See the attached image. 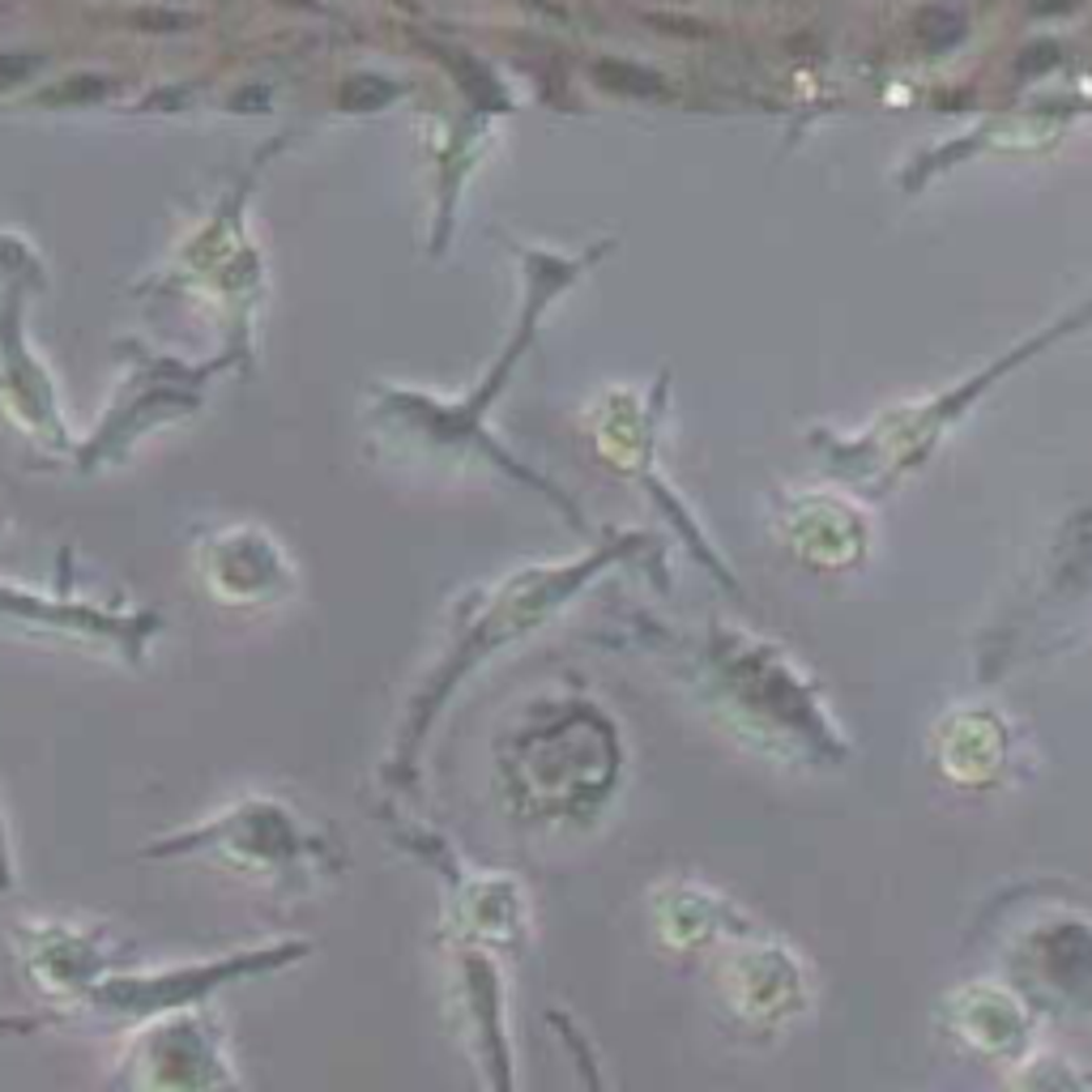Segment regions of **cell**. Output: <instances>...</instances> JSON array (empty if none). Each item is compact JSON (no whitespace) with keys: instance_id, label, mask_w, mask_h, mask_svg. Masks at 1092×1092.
I'll use <instances>...</instances> for the list:
<instances>
[{"instance_id":"obj_1","label":"cell","mask_w":1092,"mask_h":1092,"mask_svg":"<svg viewBox=\"0 0 1092 1092\" xmlns=\"http://www.w3.org/2000/svg\"><path fill=\"white\" fill-rule=\"evenodd\" d=\"M598 564H602V556H598V560H585V564H572V568H525V572H516V577H504V581L491 585V589H474V594L457 606V615H453V640H449V648H445V662L435 666L431 683L422 688V696H418V704H414V713H410V726H406V734H401V742H397V764H401V769L414 759V747H418L422 730L435 721V713H440V704L449 700V692H453L483 658H491V653H500L504 644L521 640L525 632H533L538 623L551 619V610L564 606V602L585 585V577H589Z\"/></svg>"},{"instance_id":"obj_2","label":"cell","mask_w":1092,"mask_h":1092,"mask_svg":"<svg viewBox=\"0 0 1092 1092\" xmlns=\"http://www.w3.org/2000/svg\"><path fill=\"white\" fill-rule=\"evenodd\" d=\"M213 858L252 880H299L307 884L316 870L330 876L338 849L307 832L282 803L274 798H244L223 815L205 820L192 832H171L167 841L150 845V858Z\"/></svg>"},{"instance_id":"obj_3","label":"cell","mask_w":1092,"mask_h":1092,"mask_svg":"<svg viewBox=\"0 0 1092 1092\" xmlns=\"http://www.w3.org/2000/svg\"><path fill=\"white\" fill-rule=\"evenodd\" d=\"M615 769V747L606 726L589 709L564 713V755H556V738L542 713L516 730L504 747V786L525 815H577L594 798H602Z\"/></svg>"},{"instance_id":"obj_4","label":"cell","mask_w":1092,"mask_h":1092,"mask_svg":"<svg viewBox=\"0 0 1092 1092\" xmlns=\"http://www.w3.org/2000/svg\"><path fill=\"white\" fill-rule=\"evenodd\" d=\"M521 261H525V282H529L525 316H521V324H516V338H512V346H508L504 363L491 372V380L483 384V393H478V397H470V401H457V406H431L435 414H427L410 393H393V389H384V393H380V397H384L380 414H384L389 422L410 427V431H427V427H431V440H427L422 449H462V445L470 440V435H474V440H483V445H487V453H491V457H495L512 478H533L529 470H521L512 457H504V453L487 440V431H483V410H487L491 393H500V389H504V380H508V372H512L516 355L533 342L538 320H542V312H546V303H551L560 290H568V286L577 282V274L585 269V261H564V257H546V252H525Z\"/></svg>"},{"instance_id":"obj_5","label":"cell","mask_w":1092,"mask_h":1092,"mask_svg":"<svg viewBox=\"0 0 1092 1092\" xmlns=\"http://www.w3.org/2000/svg\"><path fill=\"white\" fill-rule=\"evenodd\" d=\"M196 572L227 606H261L295 589V568L257 525H231L196 542Z\"/></svg>"},{"instance_id":"obj_6","label":"cell","mask_w":1092,"mask_h":1092,"mask_svg":"<svg viewBox=\"0 0 1092 1092\" xmlns=\"http://www.w3.org/2000/svg\"><path fill=\"white\" fill-rule=\"evenodd\" d=\"M56 615V627L64 636V627H77L86 636V644H98V648H116L125 658H142L146 648V636L150 627H158V615L142 610L133 619H112V615H98V610H81V606H48L43 598H31V594H14V589H0V619H14V623H48Z\"/></svg>"},{"instance_id":"obj_7","label":"cell","mask_w":1092,"mask_h":1092,"mask_svg":"<svg viewBox=\"0 0 1092 1092\" xmlns=\"http://www.w3.org/2000/svg\"><path fill=\"white\" fill-rule=\"evenodd\" d=\"M445 60L453 64V77H457V86L466 90V98L474 107H483V112H508V94H504V86L495 81V73L487 64H478L466 52H445Z\"/></svg>"},{"instance_id":"obj_8","label":"cell","mask_w":1092,"mask_h":1092,"mask_svg":"<svg viewBox=\"0 0 1092 1092\" xmlns=\"http://www.w3.org/2000/svg\"><path fill=\"white\" fill-rule=\"evenodd\" d=\"M594 81L610 94H632V98H653V94L666 90V81L658 73L644 69V64H632V60H598Z\"/></svg>"},{"instance_id":"obj_9","label":"cell","mask_w":1092,"mask_h":1092,"mask_svg":"<svg viewBox=\"0 0 1092 1092\" xmlns=\"http://www.w3.org/2000/svg\"><path fill=\"white\" fill-rule=\"evenodd\" d=\"M397 94H401L397 81H389L380 73H355V77L342 81L338 102L346 107V112H380V107H389Z\"/></svg>"},{"instance_id":"obj_10","label":"cell","mask_w":1092,"mask_h":1092,"mask_svg":"<svg viewBox=\"0 0 1092 1092\" xmlns=\"http://www.w3.org/2000/svg\"><path fill=\"white\" fill-rule=\"evenodd\" d=\"M107 94H112V81H107V77H98V73H73V77H64L60 86L43 90L39 102H43V107H73V102H102Z\"/></svg>"},{"instance_id":"obj_11","label":"cell","mask_w":1092,"mask_h":1092,"mask_svg":"<svg viewBox=\"0 0 1092 1092\" xmlns=\"http://www.w3.org/2000/svg\"><path fill=\"white\" fill-rule=\"evenodd\" d=\"M918 39H922L930 52H943V48H952V43L964 39V18H960L956 10H947V5H926V10L918 14Z\"/></svg>"},{"instance_id":"obj_12","label":"cell","mask_w":1092,"mask_h":1092,"mask_svg":"<svg viewBox=\"0 0 1092 1092\" xmlns=\"http://www.w3.org/2000/svg\"><path fill=\"white\" fill-rule=\"evenodd\" d=\"M129 22H133L137 31H146V35H180V31L196 26L192 14H175V10H137Z\"/></svg>"},{"instance_id":"obj_13","label":"cell","mask_w":1092,"mask_h":1092,"mask_svg":"<svg viewBox=\"0 0 1092 1092\" xmlns=\"http://www.w3.org/2000/svg\"><path fill=\"white\" fill-rule=\"evenodd\" d=\"M1058 60H1062L1058 43H1029V48L1020 52V73L1037 77V73H1046V69H1058Z\"/></svg>"},{"instance_id":"obj_14","label":"cell","mask_w":1092,"mask_h":1092,"mask_svg":"<svg viewBox=\"0 0 1092 1092\" xmlns=\"http://www.w3.org/2000/svg\"><path fill=\"white\" fill-rule=\"evenodd\" d=\"M43 64V56H0V86H18Z\"/></svg>"},{"instance_id":"obj_15","label":"cell","mask_w":1092,"mask_h":1092,"mask_svg":"<svg viewBox=\"0 0 1092 1092\" xmlns=\"http://www.w3.org/2000/svg\"><path fill=\"white\" fill-rule=\"evenodd\" d=\"M648 26L671 31V35H688V39L704 35V26H700V22H692V18H671V14H653V18H648Z\"/></svg>"},{"instance_id":"obj_16","label":"cell","mask_w":1092,"mask_h":1092,"mask_svg":"<svg viewBox=\"0 0 1092 1092\" xmlns=\"http://www.w3.org/2000/svg\"><path fill=\"white\" fill-rule=\"evenodd\" d=\"M1075 10V0H1033V14H1071Z\"/></svg>"},{"instance_id":"obj_17","label":"cell","mask_w":1092,"mask_h":1092,"mask_svg":"<svg viewBox=\"0 0 1092 1092\" xmlns=\"http://www.w3.org/2000/svg\"><path fill=\"white\" fill-rule=\"evenodd\" d=\"M278 5H295V10H316L312 0H278Z\"/></svg>"},{"instance_id":"obj_18","label":"cell","mask_w":1092,"mask_h":1092,"mask_svg":"<svg viewBox=\"0 0 1092 1092\" xmlns=\"http://www.w3.org/2000/svg\"><path fill=\"white\" fill-rule=\"evenodd\" d=\"M533 5H546V0H533Z\"/></svg>"}]
</instances>
